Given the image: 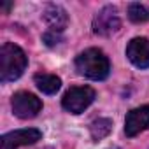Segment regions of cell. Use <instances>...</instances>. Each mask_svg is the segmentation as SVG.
I'll return each mask as SVG.
<instances>
[{"label":"cell","instance_id":"obj_1","mask_svg":"<svg viewBox=\"0 0 149 149\" xmlns=\"http://www.w3.org/2000/svg\"><path fill=\"white\" fill-rule=\"evenodd\" d=\"M76 70L91 81H104L111 72V61L102 49L90 47L76 58Z\"/></svg>","mask_w":149,"mask_h":149},{"label":"cell","instance_id":"obj_2","mask_svg":"<svg viewBox=\"0 0 149 149\" xmlns=\"http://www.w3.org/2000/svg\"><path fill=\"white\" fill-rule=\"evenodd\" d=\"M26 65H28V58L19 46L13 42L2 44V47H0V81L11 83L19 79Z\"/></svg>","mask_w":149,"mask_h":149},{"label":"cell","instance_id":"obj_3","mask_svg":"<svg viewBox=\"0 0 149 149\" xmlns=\"http://www.w3.org/2000/svg\"><path fill=\"white\" fill-rule=\"evenodd\" d=\"M95 97L97 93L91 86H74L63 95L61 105L70 114H81L93 104Z\"/></svg>","mask_w":149,"mask_h":149},{"label":"cell","instance_id":"obj_4","mask_svg":"<svg viewBox=\"0 0 149 149\" xmlns=\"http://www.w3.org/2000/svg\"><path fill=\"white\" fill-rule=\"evenodd\" d=\"M11 105H13L14 116H18L19 119H32L42 111L40 98H37L33 93H28V91L14 93L13 100H11Z\"/></svg>","mask_w":149,"mask_h":149},{"label":"cell","instance_id":"obj_5","mask_svg":"<svg viewBox=\"0 0 149 149\" xmlns=\"http://www.w3.org/2000/svg\"><path fill=\"white\" fill-rule=\"evenodd\" d=\"M121 28V19H119V13L114 6H105L104 9H100L93 19V32L97 35H104L109 37L112 33H116Z\"/></svg>","mask_w":149,"mask_h":149},{"label":"cell","instance_id":"obj_6","mask_svg":"<svg viewBox=\"0 0 149 149\" xmlns=\"http://www.w3.org/2000/svg\"><path fill=\"white\" fill-rule=\"evenodd\" d=\"M40 139H42L40 130L23 128V130H14V132H9V133H4L0 137V146H2V149H18L21 146L35 144Z\"/></svg>","mask_w":149,"mask_h":149},{"label":"cell","instance_id":"obj_7","mask_svg":"<svg viewBox=\"0 0 149 149\" xmlns=\"http://www.w3.org/2000/svg\"><path fill=\"white\" fill-rule=\"evenodd\" d=\"M144 130H149V105L132 109L126 114V119H125L126 137H135Z\"/></svg>","mask_w":149,"mask_h":149},{"label":"cell","instance_id":"obj_8","mask_svg":"<svg viewBox=\"0 0 149 149\" xmlns=\"http://www.w3.org/2000/svg\"><path fill=\"white\" fill-rule=\"evenodd\" d=\"M128 60L139 68H149V39L135 37L126 46Z\"/></svg>","mask_w":149,"mask_h":149},{"label":"cell","instance_id":"obj_9","mask_svg":"<svg viewBox=\"0 0 149 149\" xmlns=\"http://www.w3.org/2000/svg\"><path fill=\"white\" fill-rule=\"evenodd\" d=\"M42 18L44 21L47 23L49 26V32H54V33H61L68 23V16H67V11L56 4H51L44 9L42 13Z\"/></svg>","mask_w":149,"mask_h":149},{"label":"cell","instance_id":"obj_10","mask_svg":"<svg viewBox=\"0 0 149 149\" xmlns=\"http://www.w3.org/2000/svg\"><path fill=\"white\" fill-rule=\"evenodd\" d=\"M33 81H35L37 88L46 95H54L61 88V79L58 76H54V74H35Z\"/></svg>","mask_w":149,"mask_h":149},{"label":"cell","instance_id":"obj_11","mask_svg":"<svg viewBox=\"0 0 149 149\" xmlns=\"http://www.w3.org/2000/svg\"><path fill=\"white\" fill-rule=\"evenodd\" d=\"M111 130H112V121L107 119V118H100V119L93 121L91 126H90L91 137H93L95 140H102L104 137H107V135L111 133Z\"/></svg>","mask_w":149,"mask_h":149},{"label":"cell","instance_id":"obj_12","mask_svg":"<svg viewBox=\"0 0 149 149\" xmlns=\"http://www.w3.org/2000/svg\"><path fill=\"white\" fill-rule=\"evenodd\" d=\"M128 18L133 23H146L149 21V9L139 2H133L128 6Z\"/></svg>","mask_w":149,"mask_h":149},{"label":"cell","instance_id":"obj_13","mask_svg":"<svg viewBox=\"0 0 149 149\" xmlns=\"http://www.w3.org/2000/svg\"><path fill=\"white\" fill-rule=\"evenodd\" d=\"M42 40H44L47 46H56V44L61 40V37H60V33H54V32H46V33H44V37H42Z\"/></svg>","mask_w":149,"mask_h":149}]
</instances>
